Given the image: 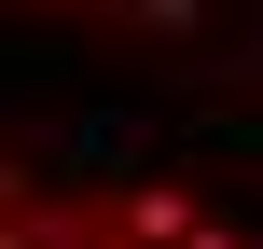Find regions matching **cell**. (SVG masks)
<instances>
[{
  "instance_id": "obj_1",
  "label": "cell",
  "mask_w": 263,
  "mask_h": 249,
  "mask_svg": "<svg viewBox=\"0 0 263 249\" xmlns=\"http://www.w3.org/2000/svg\"><path fill=\"white\" fill-rule=\"evenodd\" d=\"M0 14H28L42 42H83V55L263 139V0H0Z\"/></svg>"
},
{
  "instance_id": "obj_2",
  "label": "cell",
  "mask_w": 263,
  "mask_h": 249,
  "mask_svg": "<svg viewBox=\"0 0 263 249\" xmlns=\"http://www.w3.org/2000/svg\"><path fill=\"white\" fill-rule=\"evenodd\" d=\"M0 249H263L222 208L139 180V166H83L42 139H0Z\"/></svg>"
}]
</instances>
